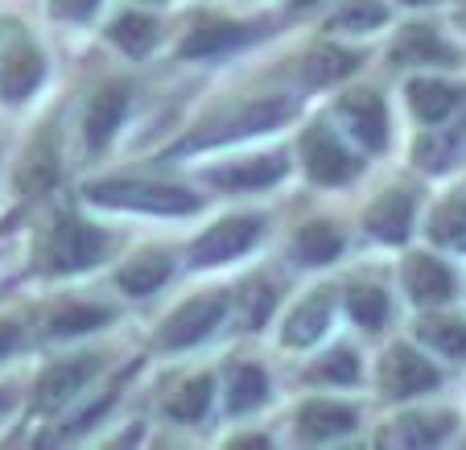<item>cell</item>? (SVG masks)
<instances>
[{
  "label": "cell",
  "instance_id": "7",
  "mask_svg": "<svg viewBox=\"0 0 466 450\" xmlns=\"http://www.w3.org/2000/svg\"><path fill=\"white\" fill-rule=\"evenodd\" d=\"M99 368H104V360H99L96 352L71 355V360H62V363H54V368H46L42 376H37L34 409H42V414H54V409H62L71 397H79V393L87 389V380L96 376Z\"/></svg>",
  "mask_w": 466,
  "mask_h": 450
},
{
  "label": "cell",
  "instance_id": "4",
  "mask_svg": "<svg viewBox=\"0 0 466 450\" xmlns=\"http://www.w3.org/2000/svg\"><path fill=\"white\" fill-rule=\"evenodd\" d=\"M107 244L112 240L99 228H91L79 215H62L50 228V236L42 240V269L46 273H79V269H91L96 261H104Z\"/></svg>",
  "mask_w": 466,
  "mask_h": 450
},
{
  "label": "cell",
  "instance_id": "41",
  "mask_svg": "<svg viewBox=\"0 0 466 450\" xmlns=\"http://www.w3.org/2000/svg\"><path fill=\"white\" fill-rule=\"evenodd\" d=\"M149 5H161V0H149Z\"/></svg>",
  "mask_w": 466,
  "mask_h": 450
},
{
  "label": "cell",
  "instance_id": "10",
  "mask_svg": "<svg viewBox=\"0 0 466 450\" xmlns=\"http://www.w3.org/2000/svg\"><path fill=\"white\" fill-rule=\"evenodd\" d=\"M339 116H343L347 133L363 145L368 153H384L388 145V107L380 99V91L360 87V91H347L339 99Z\"/></svg>",
  "mask_w": 466,
  "mask_h": 450
},
{
  "label": "cell",
  "instance_id": "20",
  "mask_svg": "<svg viewBox=\"0 0 466 450\" xmlns=\"http://www.w3.org/2000/svg\"><path fill=\"white\" fill-rule=\"evenodd\" d=\"M169 273H174V261H169V252H161V248H149V252L132 256L128 265L116 273V281H120L124 293H132V298H145V293L161 290Z\"/></svg>",
  "mask_w": 466,
  "mask_h": 450
},
{
  "label": "cell",
  "instance_id": "26",
  "mask_svg": "<svg viewBox=\"0 0 466 450\" xmlns=\"http://www.w3.org/2000/svg\"><path fill=\"white\" fill-rule=\"evenodd\" d=\"M112 322V310L91 306V302H71V306H58L50 318H46V331L58 339L66 335H87V331H99Z\"/></svg>",
  "mask_w": 466,
  "mask_h": 450
},
{
  "label": "cell",
  "instance_id": "40",
  "mask_svg": "<svg viewBox=\"0 0 466 450\" xmlns=\"http://www.w3.org/2000/svg\"><path fill=\"white\" fill-rule=\"evenodd\" d=\"M458 244H462V248H466V236H462V240H458Z\"/></svg>",
  "mask_w": 466,
  "mask_h": 450
},
{
  "label": "cell",
  "instance_id": "15",
  "mask_svg": "<svg viewBox=\"0 0 466 450\" xmlns=\"http://www.w3.org/2000/svg\"><path fill=\"white\" fill-rule=\"evenodd\" d=\"M413 211H417V199L413 190H384V195L376 199V203L368 207V231L376 240H384V244H400V240L409 236V228H413Z\"/></svg>",
  "mask_w": 466,
  "mask_h": 450
},
{
  "label": "cell",
  "instance_id": "5",
  "mask_svg": "<svg viewBox=\"0 0 466 450\" xmlns=\"http://www.w3.org/2000/svg\"><path fill=\"white\" fill-rule=\"evenodd\" d=\"M228 314V298L223 293H203V298H190L186 306H177L174 314L166 318V327L157 331V347L166 352H182V347L203 343L215 327Z\"/></svg>",
  "mask_w": 466,
  "mask_h": 450
},
{
  "label": "cell",
  "instance_id": "13",
  "mask_svg": "<svg viewBox=\"0 0 466 450\" xmlns=\"http://www.w3.org/2000/svg\"><path fill=\"white\" fill-rule=\"evenodd\" d=\"M405 290L417 306H441V302L454 298V273L441 265L438 256L430 252H413L405 261Z\"/></svg>",
  "mask_w": 466,
  "mask_h": 450
},
{
  "label": "cell",
  "instance_id": "18",
  "mask_svg": "<svg viewBox=\"0 0 466 450\" xmlns=\"http://www.w3.org/2000/svg\"><path fill=\"white\" fill-rule=\"evenodd\" d=\"M252 37L248 26H236V21H207V26H194L186 34V42L177 46L182 58H219V54H231Z\"/></svg>",
  "mask_w": 466,
  "mask_h": 450
},
{
  "label": "cell",
  "instance_id": "9",
  "mask_svg": "<svg viewBox=\"0 0 466 450\" xmlns=\"http://www.w3.org/2000/svg\"><path fill=\"white\" fill-rule=\"evenodd\" d=\"M380 384H384L388 397H417V393H430L441 384V372L425 360L421 352H413L409 343H396L384 352L380 360Z\"/></svg>",
  "mask_w": 466,
  "mask_h": 450
},
{
  "label": "cell",
  "instance_id": "22",
  "mask_svg": "<svg viewBox=\"0 0 466 450\" xmlns=\"http://www.w3.org/2000/svg\"><path fill=\"white\" fill-rule=\"evenodd\" d=\"M339 252H343V231L335 223L314 220L293 231V256H298L301 265H330Z\"/></svg>",
  "mask_w": 466,
  "mask_h": 450
},
{
  "label": "cell",
  "instance_id": "11",
  "mask_svg": "<svg viewBox=\"0 0 466 450\" xmlns=\"http://www.w3.org/2000/svg\"><path fill=\"white\" fill-rule=\"evenodd\" d=\"M392 62L396 66H458V50L425 21H413L396 34L392 42Z\"/></svg>",
  "mask_w": 466,
  "mask_h": 450
},
{
  "label": "cell",
  "instance_id": "37",
  "mask_svg": "<svg viewBox=\"0 0 466 450\" xmlns=\"http://www.w3.org/2000/svg\"><path fill=\"white\" fill-rule=\"evenodd\" d=\"M17 339H21L17 322H0V355H9L13 347H17Z\"/></svg>",
  "mask_w": 466,
  "mask_h": 450
},
{
  "label": "cell",
  "instance_id": "16",
  "mask_svg": "<svg viewBox=\"0 0 466 450\" xmlns=\"http://www.w3.org/2000/svg\"><path fill=\"white\" fill-rule=\"evenodd\" d=\"M330 310H335V293L330 290H318V293H309V298H301L298 306L289 310V318H285V343L309 347L314 339H322L326 327H330Z\"/></svg>",
  "mask_w": 466,
  "mask_h": 450
},
{
  "label": "cell",
  "instance_id": "31",
  "mask_svg": "<svg viewBox=\"0 0 466 450\" xmlns=\"http://www.w3.org/2000/svg\"><path fill=\"white\" fill-rule=\"evenodd\" d=\"M347 310H351V318L363 331H380L388 322V314H392L388 293L380 285H351L347 290Z\"/></svg>",
  "mask_w": 466,
  "mask_h": 450
},
{
  "label": "cell",
  "instance_id": "35",
  "mask_svg": "<svg viewBox=\"0 0 466 450\" xmlns=\"http://www.w3.org/2000/svg\"><path fill=\"white\" fill-rule=\"evenodd\" d=\"M309 376L322 380V384H360V355L351 347H335L309 368Z\"/></svg>",
  "mask_w": 466,
  "mask_h": 450
},
{
  "label": "cell",
  "instance_id": "24",
  "mask_svg": "<svg viewBox=\"0 0 466 450\" xmlns=\"http://www.w3.org/2000/svg\"><path fill=\"white\" fill-rule=\"evenodd\" d=\"M107 37H112L116 46H120L124 54H132V58H145V54L157 46L161 29L153 17H145V13H120V17L107 26Z\"/></svg>",
  "mask_w": 466,
  "mask_h": 450
},
{
  "label": "cell",
  "instance_id": "28",
  "mask_svg": "<svg viewBox=\"0 0 466 450\" xmlns=\"http://www.w3.org/2000/svg\"><path fill=\"white\" fill-rule=\"evenodd\" d=\"M450 430H454V414H409L396 422L392 442H400V446H433Z\"/></svg>",
  "mask_w": 466,
  "mask_h": 450
},
{
  "label": "cell",
  "instance_id": "2",
  "mask_svg": "<svg viewBox=\"0 0 466 450\" xmlns=\"http://www.w3.org/2000/svg\"><path fill=\"white\" fill-rule=\"evenodd\" d=\"M83 195L99 207H116V211H153V215H194L198 211V195L182 190L169 182H141V178H107V182H87Z\"/></svg>",
  "mask_w": 466,
  "mask_h": 450
},
{
  "label": "cell",
  "instance_id": "3",
  "mask_svg": "<svg viewBox=\"0 0 466 450\" xmlns=\"http://www.w3.org/2000/svg\"><path fill=\"white\" fill-rule=\"evenodd\" d=\"M46 79V58L29 29L13 17H0V99L21 104Z\"/></svg>",
  "mask_w": 466,
  "mask_h": 450
},
{
  "label": "cell",
  "instance_id": "25",
  "mask_svg": "<svg viewBox=\"0 0 466 450\" xmlns=\"http://www.w3.org/2000/svg\"><path fill=\"white\" fill-rule=\"evenodd\" d=\"M268 376H264V368H256V363H236L228 376V405L231 414H248V409H260L264 401H268Z\"/></svg>",
  "mask_w": 466,
  "mask_h": 450
},
{
  "label": "cell",
  "instance_id": "23",
  "mask_svg": "<svg viewBox=\"0 0 466 450\" xmlns=\"http://www.w3.org/2000/svg\"><path fill=\"white\" fill-rule=\"evenodd\" d=\"M54 178H58V149H54L50 137H42V141H34L25 149V158H21V166H17V190H25V195H37V190H46Z\"/></svg>",
  "mask_w": 466,
  "mask_h": 450
},
{
  "label": "cell",
  "instance_id": "6",
  "mask_svg": "<svg viewBox=\"0 0 466 450\" xmlns=\"http://www.w3.org/2000/svg\"><path fill=\"white\" fill-rule=\"evenodd\" d=\"M301 166H306V174L314 178V182L339 186V182H351L363 161L351 158V149H347L326 124H314V128L301 137Z\"/></svg>",
  "mask_w": 466,
  "mask_h": 450
},
{
  "label": "cell",
  "instance_id": "34",
  "mask_svg": "<svg viewBox=\"0 0 466 450\" xmlns=\"http://www.w3.org/2000/svg\"><path fill=\"white\" fill-rule=\"evenodd\" d=\"M430 236L438 240V244H458V240L466 236V190H458V195H450L446 203L433 211L430 220Z\"/></svg>",
  "mask_w": 466,
  "mask_h": 450
},
{
  "label": "cell",
  "instance_id": "29",
  "mask_svg": "<svg viewBox=\"0 0 466 450\" xmlns=\"http://www.w3.org/2000/svg\"><path fill=\"white\" fill-rule=\"evenodd\" d=\"M462 141H466V128H458V133H438V128H433L430 137H421V141L413 145V158L421 169L441 174V169H450L462 158Z\"/></svg>",
  "mask_w": 466,
  "mask_h": 450
},
{
  "label": "cell",
  "instance_id": "1",
  "mask_svg": "<svg viewBox=\"0 0 466 450\" xmlns=\"http://www.w3.org/2000/svg\"><path fill=\"white\" fill-rule=\"evenodd\" d=\"M293 116V99L289 96H264V99H248L236 112L219 116V120L203 124L198 133H190L182 145H174V153H194V149H215V145H231L244 141V137L268 133V128H281Z\"/></svg>",
  "mask_w": 466,
  "mask_h": 450
},
{
  "label": "cell",
  "instance_id": "33",
  "mask_svg": "<svg viewBox=\"0 0 466 450\" xmlns=\"http://www.w3.org/2000/svg\"><path fill=\"white\" fill-rule=\"evenodd\" d=\"M388 21V5L384 0H343L330 17L335 29H351V34H363V29H380Z\"/></svg>",
  "mask_w": 466,
  "mask_h": 450
},
{
  "label": "cell",
  "instance_id": "36",
  "mask_svg": "<svg viewBox=\"0 0 466 450\" xmlns=\"http://www.w3.org/2000/svg\"><path fill=\"white\" fill-rule=\"evenodd\" d=\"M99 9V0H50V13L58 21H71V26H79V21H91Z\"/></svg>",
  "mask_w": 466,
  "mask_h": 450
},
{
  "label": "cell",
  "instance_id": "30",
  "mask_svg": "<svg viewBox=\"0 0 466 450\" xmlns=\"http://www.w3.org/2000/svg\"><path fill=\"white\" fill-rule=\"evenodd\" d=\"M211 376H190L186 384H177L174 397L166 401V414L174 417V422H198V417L207 414V405H211Z\"/></svg>",
  "mask_w": 466,
  "mask_h": 450
},
{
  "label": "cell",
  "instance_id": "12",
  "mask_svg": "<svg viewBox=\"0 0 466 450\" xmlns=\"http://www.w3.org/2000/svg\"><path fill=\"white\" fill-rule=\"evenodd\" d=\"M285 174H289L285 153H260V158H244L231 161V166H211L203 178L211 186H223V190H264V186L281 182Z\"/></svg>",
  "mask_w": 466,
  "mask_h": 450
},
{
  "label": "cell",
  "instance_id": "39",
  "mask_svg": "<svg viewBox=\"0 0 466 450\" xmlns=\"http://www.w3.org/2000/svg\"><path fill=\"white\" fill-rule=\"evenodd\" d=\"M293 5H314V0H293Z\"/></svg>",
  "mask_w": 466,
  "mask_h": 450
},
{
  "label": "cell",
  "instance_id": "32",
  "mask_svg": "<svg viewBox=\"0 0 466 450\" xmlns=\"http://www.w3.org/2000/svg\"><path fill=\"white\" fill-rule=\"evenodd\" d=\"M273 306H277V290L268 281H248L244 290H239V298H236V314H239V322H244L248 331L264 327L268 314H273Z\"/></svg>",
  "mask_w": 466,
  "mask_h": 450
},
{
  "label": "cell",
  "instance_id": "27",
  "mask_svg": "<svg viewBox=\"0 0 466 450\" xmlns=\"http://www.w3.org/2000/svg\"><path fill=\"white\" fill-rule=\"evenodd\" d=\"M417 339L446 360H466V322L462 318H421Z\"/></svg>",
  "mask_w": 466,
  "mask_h": 450
},
{
  "label": "cell",
  "instance_id": "38",
  "mask_svg": "<svg viewBox=\"0 0 466 450\" xmlns=\"http://www.w3.org/2000/svg\"><path fill=\"white\" fill-rule=\"evenodd\" d=\"M405 5H433V0H405Z\"/></svg>",
  "mask_w": 466,
  "mask_h": 450
},
{
  "label": "cell",
  "instance_id": "8",
  "mask_svg": "<svg viewBox=\"0 0 466 450\" xmlns=\"http://www.w3.org/2000/svg\"><path fill=\"white\" fill-rule=\"evenodd\" d=\"M260 228H264L260 215H231V220L215 223L211 231H203V236L194 240L190 261L203 269V265H223L231 256H244L260 240Z\"/></svg>",
  "mask_w": 466,
  "mask_h": 450
},
{
  "label": "cell",
  "instance_id": "17",
  "mask_svg": "<svg viewBox=\"0 0 466 450\" xmlns=\"http://www.w3.org/2000/svg\"><path fill=\"white\" fill-rule=\"evenodd\" d=\"M355 430V409L339 405V401H306L298 409V438L306 442H326V438H343Z\"/></svg>",
  "mask_w": 466,
  "mask_h": 450
},
{
  "label": "cell",
  "instance_id": "21",
  "mask_svg": "<svg viewBox=\"0 0 466 450\" xmlns=\"http://www.w3.org/2000/svg\"><path fill=\"white\" fill-rule=\"evenodd\" d=\"M351 71H360V54L339 50V46H318L301 58V83L306 87H330V83L347 79Z\"/></svg>",
  "mask_w": 466,
  "mask_h": 450
},
{
  "label": "cell",
  "instance_id": "19",
  "mask_svg": "<svg viewBox=\"0 0 466 450\" xmlns=\"http://www.w3.org/2000/svg\"><path fill=\"white\" fill-rule=\"evenodd\" d=\"M458 104H462V91L441 83V79H413L409 83V107H413V116L421 124H430V128H441V124L454 116Z\"/></svg>",
  "mask_w": 466,
  "mask_h": 450
},
{
  "label": "cell",
  "instance_id": "14",
  "mask_svg": "<svg viewBox=\"0 0 466 450\" xmlns=\"http://www.w3.org/2000/svg\"><path fill=\"white\" fill-rule=\"evenodd\" d=\"M124 112H128V87H124V83H107V87L96 91V99L87 104V116H83V137H87L91 153H99L112 141Z\"/></svg>",
  "mask_w": 466,
  "mask_h": 450
}]
</instances>
